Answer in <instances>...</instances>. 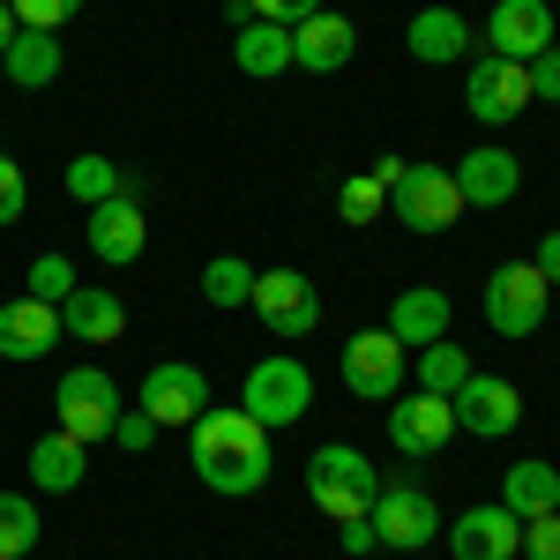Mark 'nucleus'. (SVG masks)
I'll return each instance as SVG.
<instances>
[{"instance_id":"473e14b6","label":"nucleus","mask_w":560,"mask_h":560,"mask_svg":"<svg viewBox=\"0 0 560 560\" xmlns=\"http://www.w3.org/2000/svg\"><path fill=\"white\" fill-rule=\"evenodd\" d=\"M8 8H15V23H23V31H60L83 0H8Z\"/></svg>"},{"instance_id":"2eb2a0df","label":"nucleus","mask_w":560,"mask_h":560,"mask_svg":"<svg viewBox=\"0 0 560 560\" xmlns=\"http://www.w3.org/2000/svg\"><path fill=\"white\" fill-rule=\"evenodd\" d=\"M486 45H493L501 60H523V68H530V60L553 45V8H546V0H493Z\"/></svg>"},{"instance_id":"ddd939ff","label":"nucleus","mask_w":560,"mask_h":560,"mask_svg":"<svg viewBox=\"0 0 560 560\" xmlns=\"http://www.w3.org/2000/svg\"><path fill=\"white\" fill-rule=\"evenodd\" d=\"M448 433H456V411H448V396H427V388H411V396H396L388 404V448L396 456H441L448 448Z\"/></svg>"},{"instance_id":"a211bd4d","label":"nucleus","mask_w":560,"mask_h":560,"mask_svg":"<svg viewBox=\"0 0 560 560\" xmlns=\"http://www.w3.org/2000/svg\"><path fill=\"white\" fill-rule=\"evenodd\" d=\"M60 345V306L45 300H0V359H15V366H31V359H45V351Z\"/></svg>"},{"instance_id":"9d476101","label":"nucleus","mask_w":560,"mask_h":560,"mask_svg":"<svg viewBox=\"0 0 560 560\" xmlns=\"http://www.w3.org/2000/svg\"><path fill=\"white\" fill-rule=\"evenodd\" d=\"M60 433H75V441H113V419H120V388L105 366H75V374H60Z\"/></svg>"},{"instance_id":"4c0bfd02","label":"nucleus","mask_w":560,"mask_h":560,"mask_svg":"<svg viewBox=\"0 0 560 560\" xmlns=\"http://www.w3.org/2000/svg\"><path fill=\"white\" fill-rule=\"evenodd\" d=\"M530 97H538V105H560V45H546V52L530 60Z\"/></svg>"},{"instance_id":"5701e85b","label":"nucleus","mask_w":560,"mask_h":560,"mask_svg":"<svg viewBox=\"0 0 560 560\" xmlns=\"http://www.w3.org/2000/svg\"><path fill=\"white\" fill-rule=\"evenodd\" d=\"M501 509H509L516 523L553 516V509H560V471H553V464H538V456L509 464V471H501Z\"/></svg>"},{"instance_id":"6e6552de","label":"nucleus","mask_w":560,"mask_h":560,"mask_svg":"<svg viewBox=\"0 0 560 560\" xmlns=\"http://www.w3.org/2000/svg\"><path fill=\"white\" fill-rule=\"evenodd\" d=\"M135 411H150L158 427H195V419L210 411V374H202V366H187V359H165V366H150V374H142Z\"/></svg>"},{"instance_id":"f704fd0d","label":"nucleus","mask_w":560,"mask_h":560,"mask_svg":"<svg viewBox=\"0 0 560 560\" xmlns=\"http://www.w3.org/2000/svg\"><path fill=\"white\" fill-rule=\"evenodd\" d=\"M158 433H165V427H158L150 411H135V404L120 411V419H113V441H120L128 456H142V448H158Z\"/></svg>"},{"instance_id":"bb28decb","label":"nucleus","mask_w":560,"mask_h":560,"mask_svg":"<svg viewBox=\"0 0 560 560\" xmlns=\"http://www.w3.org/2000/svg\"><path fill=\"white\" fill-rule=\"evenodd\" d=\"M68 195H75L83 210H97V202H113V195H142V179H135V173H120L113 158L83 150V158L68 165Z\"/></svg>"},{"instance_id":"c85d7f7f","label":"nucleus","mask_w":560,"mask_h":560,"mask_svg":"<svg viewBox=\"0 0 560 560\" xmlns=\"http://www.w3.org/2000/svg\"><path fill=\"white\" fill-rule=\"evenodd\" d=\"M202 300H210V306H247V300H255V269H247L240 255L202 261Z\"/></svg>"},{"instance_id":"4be33fe9","label":"nucleus","mask_w":560,"mask_h":560,"mask_svg":"<svg viewBox=\"0 0 560 560\" xmlns=\"http://www.w3.org/2000/svg\"><path fill=\"white\" fill-rule=\"evenodd\" d=\"M83 478H90V441L52 427L38 448H31V486H38V493H75Z\"/></svg>"},{"instance_id":"72a5a7b5","label":"nucleus","mask_w":560,"mask_h":560,"mask_svg":"<svg viewBox=\"0 0 560 560\" xmlns=\"http://www.w3.org/2000/svg\"><path fill=\"white\" fill-rule=\"evenodd\" d=\"M255 23H277V31H300L306 15H322V0H247Z\"/></svg>"},{"instance_id":"0eeeda50","label":"nucleus","mask_w":560,"mask_h":560,"mask_svg":"<svg viewBox=\"0 0 560 560\" xmlns=\"http://www.w3.org/2000/svg\"><path fill=\"white\" fill-rule=\"evenodd\" d=\"M388 210H396V224H411L419 240H441V232L464 217L456 173H441V165H411V173L388 187Z\"/></svg>"},{"instance_id":"7c9ffc66","label":"nucleus","mask_w":560,"mask_h":560,"mask_svg":"<svg viewBox=\"0 0 560 560\" xmlns=\"http://www.w3.org/2000/svg\"><path fill=\"white\" fill-rule=\"evenodd\" d=\"M23 292L45 306H68V292H75V261L68 255H38L31 261V277H23Z\"/></svg>"},{"instance_id":"a878e982","label":"nucleus","mask_w":560,"mask_h":560,"mask_svg":"<svg viewBox=\"0 0 560 560\" xmlns=\"http://www.w3.org/2000/svg\"><path fill=\"white\" fill-rule=\"evenodd\" d=\"M232 60H240V75H284L292 68V31H277V23H240V38H232Z\"/></svg>"},{"instance_id":"f8f14e48","label":"nucleus","mask_w":560,"mask_h":560,"mask_svg":"<svg viewBox=\"0 0 560 560\" xmlns=\"http://www.w3.org/2000/svg\"><path fill=\"white\" fill-rule=\"evenodd\" d=\"M345 388L359 404H396L404 396V345L388 329H359L345 345Z\"/></svg>"},{"instance_id":"b1692460","label":"nucleus","mask_w":560,"mask_h":560,"mask_svg":"<svg viewBox=\"0 0 560 560\" xmlns=\"http://www.w3.org/2000/svg\"><path fill=\"white\" fill-rule=\"evenodd\" d=\"M404 45H411V60H427V68H448V60H464V45H471V23H464L456 8H419V15H411V31H404Z\"/></svg>"},{"instance_id":"423d86ee","label":"nucleus","mask_w":560,"mask_h":560,"mask_svg":"<svg viewBox=\"0 0 560 560\" xmlns=\"http://www.w3.org/2000/svg\"><path fill=\"white\" fill-rule=\"evenodd\" d=\"M523 105H538L523 60H501V52L471 60V75H464V113H471L478 128H509V120H523Z\"/></svg>"},{"instance_id":"cd10ccee","label":"nucleus","mask_w":560,"mask_h":560,"mask_svg":"<svg viewBox=\"0 0 560 560\" xmlns=\"http://www.w3.org/2000/svg\"><path fill=\"white\" fill-rule=\"evenodd\" d=\"M464 382H471V351H464V345L441 337V345L419 351V388H427V396H456Z\"/></svg>"},{"instance_id":"2f4dec72","label":"nucleus","mask_w":560,"mask_h":560,"mask_svg":"<svg viewBox=\"0 0 560 560\" xmlns=\"http://www.w3.org/2000/svg\"><path fill=\"white\" fill-rule=\"evenodd\" d=\"M382 210H388V187L374 173H359V179H345V187H337V217H345V224H374Z\"/></svg>"},{"instance_id":"6ab92c4d","label":"nucleus","mask_w":560,"mask_h":560,"mask_svg":"<svg viewBox=\"0 0 560 560\" xmlns=\"http://www.w3.org/2000/svg\"><path fill=\"white\" fill-rule=\"evenodd\" d=\"M351 52H359V23L351 15H306L300 31H292V68H306V75H337Z\"/></svg>"},{"instance_id":"79ce46f5","label":"nucleus","mask_w":560,"mask_h":560,"mask_svg":"<svg viewBox=\"0 0 560 560\" xmlns=\"http://www.w3.org/2000/svg\"><path fill=\"white\" fill-rule=\"evenodd\" d=\"M15 31H23V23H15V8H8V0H0V52H8V45H15Z\"/></svg>"},{"instance_id":"1a4fd4ad","label":"nucleus","mask_w":560,"mask_h":560,"mask_svg":"<svg viewBox=\"0 0 560 560\" xmlns=\"http://www.w3.org/2000/svg\"><path fill=\"white\" fill-rule=\"evenodd\" d=\"M448 411H456V427L471 433V441H509V433L523 427V388L471 366V382L448 396Z\"/></svg>"},{"instance_id":"58836bf2","label":"nucleus","mask_w":560,"mask_h":560,"mask_svg":"<svg viewBox=\"0 0 560 560\" xmlns=\"http://www.w3.org/2000/svg\"><path fill=\"white\" fill-rule=\"evenodd\" d=\"M337 546H345V553L359 560V553H374L382 538H374V523H366V516H351V523H337Z\"/></svg>"},{"instance_id":"f257e3e1","label":"nucleus","mask_w":560,"mask_h":560,"mask_svg":"<svg viewBox=\"0 0 560 560\" xmlns=\"http://www.w3.org/2000/svg\"><path fill=\"white\" fill-rule=\"evenodd\" d=\"M187 464L195 478L224 493V501H240V493H261L269 471H277V456H269V427L247 419L240 404H210L195 427H187Z\"/></svg>"},{"instance_id":"aec40b11","label":"nucleus","mask_w":560,"mask_h":560,"mask_svg":"<svg viewBox=\"0 0 560 560\" xmlns=\"http://www.w3.org/2000/svg\"><path fill=\"white\" fill-rule=\"evenodd\" d=\"M60 329H68L75 345H120L128 306H120V292H105V284H75L68 306H60Z\"/></svg>"},{"instance_id":"f03ea898","label":"nucleus","mask_w":560,"mask_h":560,"mask_svg":"<svg viewBox=\"0 0 560 560\" xmlns=\"http://www.w3.org/2000/svg\"><path fill=\"white\" fill-rule=\"evenodd\" d=\"M306 493H314V509H322V516L351 523V516H366V509H374L382 471H374L351 441H322V448L306 456Z\"/></svg>"},{"instance_id":"393cba45","label":"nucleus","mask_w":560,"mask_h":560,"mask_svg":"<svg viewBox=\"0 0 560 560\" xmlns=\"http://www.w3.org/2000/svg\"><path fill=\"white\" fill-rule=\"evenodd\" d=\"M0 75H8L15 90L60 83V31H15V45L0 52Z\"/></svg>"},{"instance_id":"412c9836","label":"nucleus","mask_w":560,"mask_h":560,"mask_svg":"<svg viewBox=\"0 0 560 560\" xmlns=\"http://www.w3.org/2000/svg\"><path fill=\"white\" fill-rule=\"evenodd\" d=\"M448 314H456V306H448V292H433V284H411V292H396V306H388V337H396V345L411 351H427V345H441V337H448Z\"/></svg>"},{"instance_id":"f3484780","label":"nucleus","mask_w":560,"mask_h":560,"mask_svg":"<svg viewBox=\"0 0 560 560\" xmlns=\"http://www.w3.org/2000/svg\"><path fill=\"white\" fill-rule=\"evenodd\" d=\"M90 255L105 261V269H128L135 255H142V240H150V217H142V202L135 195H113V202H97L83 224Z\"/></svg>"},{"instance_id":"c756f323","label":"nucleus","mask_w":560,"mask_h":560,"mask_svg":"<svg viewBox=\"0 0 560 560\" xmlns=\"http://www.w3.org/2000/svg\"><path fill=\"white\" fill-rule=\"evenodd\" d=\"M38 546V509L23 493H0V560H23Z\"/></svg>"},{"instance_id":"e433bc0d","label":"nucleus","mask_w":560,"mask_h":560,"mask_svg":"<svg viewBox=\"0 0 560 560\" xmlns=\"http://www.w3.org/2000/svg\"><path fill=\"white\" fill-rule=\"evenodd\" d=\"M523 560H560V509L523 523Z\"/></svg>"},{"instance_id":"ea45409f","label":"nucleus","mask_w":560,"mask_h":560,"mask_svg":"<svg viewBox=\"0 0 560 560\" xmlns=\"http://www.w3.org/2000/svg\"><path fill=\"white\" fill-rule=\"evenodd\" d=\"M530 269H538L546 284H560V232H546V240H538V255H530Z\"/></svg>"},{"instance_id":"39448f33","label":"nucleus","mask_w":560,"mask_h":560,"mask_svg":"<svg viewBox=\"0 0 560 560\" xmlns=\"http://www.w3.org/2000/svg\"><path fill=\"white\" fill-rule=\"evenodd\" d=\"M261 329L277 337V345H306L314 329H322V292L306 284L300 269H255V300Z\"/></svg>"},{"instance_id":"dca6fc26","label":"nucleus","mask_w":560,"mask_h":560,"mask_svg":"<svg viewBox=\"0 0 560 560\" xmlns=\"http://www.w3.org/2000/svg\"><path fill=\"white\" fill-rule=\"evenodd\" d=\"M516 187H523V165H516V150H501V142H478L471 158H456L464 210H501V202H516Z\"/></svg>"},{"instance_id":"7ed1b4c3","label":"nucleus","mask_w":560,"mask_h":560,"mask_svg":"<svg viewBox=\"0 0 560 560\" xmlns=\"http://www.w3.org/2000/svg\"><path fill=\"white\" fill-rule=\"evenodd\" d=\"M240 411H247V419H261L269 433L292 427V419H306V411H314V374H306L292 351H269V359H255V366H247Z\"/></svg>"},{"instance_id":"9b49d317","label":"nucleus","mask_w":560,"mask_h":560,"mask_svg":"<svg viewBox=\"0 0 560 560\" xmlns=\"http://www.w3.org/2000/svg\"><path fill=\"white\" fill-rule=\"evenodd\" d=\"M366 523H374V538L396 546V553H419V546L441 538V509H433L427 486H382L374 509H366Z\"/></svg>"},{"instance_id":"c9c22d12","label":"nucleus","mask_w":560,"mask_h":560,"mask_svg":"<svg viewBox=\"0 0 560 560\" xmlns=\"http://www.w3.org/2000/svg\"><path fill=\"white\" fill-rule=\"evenodd\" d=\"M31 210V187H23V165L0 150V224H15V217Z\"/></svg>"},{"instance_id":"20e7f679","label":"nucleus","mask_w":560,"mask_h":560,"mask_svg":"<svg viewBox=\"0 0 560 560\" xmlns=\"http://www.w3.org/2000/svg\"><path fill=\"white\" fill-rule=\"evenodd\" d=\"M478 306H486V329H493V337H538V322H546V306H553V284H546L530 261H501V269L486 277Z\"/></svg>"},{"instance_id":"4468645a","label":"nucleus","mask_w":560,"mask_h":560,"mask_svg":"<svg viewBox=\"0 0 560 560\" xmlns=\"http://www.w3.org/2000/svg\"><path fill=\"white\" fill-rule=\"evenodd\" d=\"M441 530H448V553L456 560H516L523 553V523L501 501H478V509H464V516L441 523Z\"/></svg>"},{"instance_id":"a19ab883","label":"nucleus","mask_w":560,"mask_h":560,"mask_svg":"<svg viewBox=\"0 0 560 560\" xmlns=\"http://www.w3.org/2000/svg\"><path fill=\"white\" fill-rule=\"evenodd\" d=\"M411 173V165H404V158H374V179H382V187H396V179Z\"/></svg>"}]
</instances>
